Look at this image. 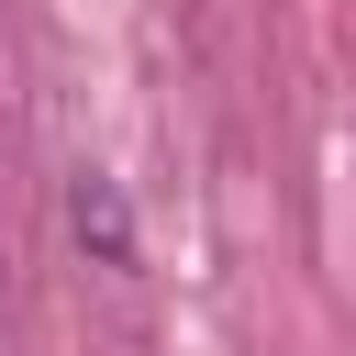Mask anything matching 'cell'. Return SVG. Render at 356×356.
I'll list each match as a JSON object with an SVG mask.
<instances>
[{
  "instance_id": "6da1fadb",
  "label": "cell",
  "mask_w": 356,
  "mask_h": 356,
  "mask_svg": "<svg viewBox=\"0 0 356 356\" xmlns=\"http://www.w3.org/2000/svg\"><path fill=\"white\" fill-rule=\"evenodd\" d=\"M67 211H78V234H89V245H100L111 267L134 256V234H122V200H111V178H89V167H78V189H67Z\"/></svg>"
}]
</instances>
